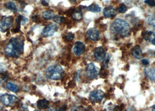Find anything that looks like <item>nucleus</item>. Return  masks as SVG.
<instances>
[{"label": "nucleus", "mask_w": 155, "mask_h": 111, "mask_svg": "<svg viewBox=\"0 0 155 111\" xmlns=\"http://www.w3.org/2000/svg\"><path fill=\"white\" fill-rule=\"evenodd\" d=\"M24 43L19 37H13L7 45L5 49V54L10 57H19L23 53Z\"/></svg>", "instance_id": "obj_1"}, {"label": "nucleus", "mask_w": 155, "mask_h": 111, "mask_svg": "<svg viewBox=\"0 0 155 111\" xmlns=\"http://www.w3.org/2000/svg\"><path fill=\"white\" fill-rule=\"evenodd\" d=\"M111 32L120 37H127L130 34V26L129 24L123 19H117L110 25Z\"/></svg>", "instance_id": "obj_2"}, {"label": "nucleus", "mask_w": 155, "mask_h": 111, "mask_svg": "<svg viewBox=\"0 0 155 111\" xmlns=\"http://www.w3.org/2000/svg\"><path fill=\"white\" fill-rule=\"evenodd\" d=\"M64 71L61 66L52 65L49 66L46 72L47 77L52 80H58L63 78Z\"/></svg>", "instance_id": "obj_3"}, {"label": "nucleus", "mask_w": 155, "mask_h": 111, "mask_svg": "<svg viewBox=\"0 0 155 111\" xmlns=\"http://www.w3.org/2000/svg\"><path fill=\"white\" fill-rule=\"evenodd\" d=\"M85 73L86 77L90 79H95L98 77L99 73V70L98 68L92 63L87 64Z\"/></svg>", "instance_id": "obj_4"}, {"label": "nucleus", "mask_w": 155, "mask_h": 111, "mask_svg": "<svg viewBox=\"0 0 155 111\" xmlns=\"http://www.w3.org/2000/svg\"><path fill=\"white\" fill-rule=\"evenodd\" d=\"M1 102L5 106L9 107L12 105L17 101V98L13 95L4 94L0 96Z\"/></svg>", "instance_id": "obj_5"}, {"label": "nucleus", "mask_w": 155, "mask_h": 111, "mask_svg": "<svg viewBox=\"0 0 155 111\" xmlns=\"http://www.w3.org/2000/svg\"><path fill=\"white\" fill-rule=\"evenodd\" d=\"M13 23V18L12 17H5L0 20V31L5 32L8 31L12 26Z\"/></svg>", "instance_id": "obj_6"}, {"label": "nucleus", "mask_w": 155, "mask_h": 111, "mask_svg": "<svg viewBox=\"0 0 155 111\" xmlns=\"http://www.w3.org/2000/svg\"><path fill=\"white\" fill-rule=\"evenodd\" d=\"M58 26L55 23H51L45 26L43 29L41 35L44 37H51L57 31Z\"/></svg>", "instance_id": "obj_7"}, {"label": "nucleus", "mask_w": 155, "mask_h": 111, "mask_svg": "<svg viewBox=\"0 0 155 111\" xmlns=\"http://www.w3.org/2000/svg\"><path fill=\"white\" fill-rule=\"evenodd\" d=\"M104 98V93L101 90H94L89 95V99L92 102H99Z\"/></svg>", "instance_id": "obj_8"}, {"label": "nucleus", "mask_w": 155, "mask_h": 111, "mask_svg": "<svg viewBox=\"0 0 155 111\" xmlns=\"http://www.w3.org/2000/svg\"><path fill=\"white\" fill-rule=\"evenodd\" d=\"M86 49L85 45L84 43L80 41H77L75 43L73 47V52L76 56L82 55Z\"/></svg>", "instance_id": "obj_9"}, {"label": "nucleus", "mask_w": 155, "mask_h": 111, "mask_svg": "<svg viewBox=\"0 0 155 111\" xmlns=\"http://www.w3.org/2000/svg\"><path fill=\"white\" fill-rule=\"evenodd\" d=\"M86 36L92 41H98L100 39L99 31L96 28H90L86 32Z\"/></svg>", "instance_id": "obj_10"}, {"label": "nucleus", "mask_w": 155, "mask_h": 111, "mask_svg": "<svg viewBox=\"0 0 155 111\" xmlns=\"http://www.w3.org/2000/svg\"><path fill=\"white\" fill-rule=\"evenodd\" d=\"M103 13L104 16L107 18H113L117 14V11L112 6H107L105 7L104 8Z\"/></svg>", "instance_id": "obj_11"}, {"label": "nucleus", "mask_w": 155, "mask_h": 111, "mask_svg": "<svg viewBox=\"0 0 155 111\" xmlns=\"http://www.w3.org/2000/svg\"><path fill=\"white\" fill-rule=\"evenodd\" d=\"M94 56L96 60L99 61H103L106 57V53L102 47H98L95 49Z\"/></svg>", "instance_id": "obj_12"}, {"label": "nucleus", "mask_w": 155, "mask_h": 111, "mask_svg": "<svg viewBox=\"0 0 155 111\" xmlns=\"http://www.w3.org/2000/svg\"><path fill=\"white\" fill-rule=\"evenodd\" d=\"M131 54L136 58H142L143 57V54L141 47L139 45H136L134 46L131 49Z\"/></svg>", "instance_id": "obj_13"}, {"label": "nucleus", "mask_w": 155, "mask_h": 111, "mask_svg": "<svg viewBox=\"0 0 155 111\" xmlns=\"http://www.w3.org/2000/svg\"><path fill=\"white\" fill-rule=\"evenodd\" d=\"M142 37L146 41L152 42L155 37V33L152 31H145L142 33Z\"/></svg>", "instance_id": "obj_14"}, {"label": "nucleus", "mask_w": 155, "mask_h": 111, "mask_svg": "<svg viewBox=\"0 0 155 111\" xmlns=\"http://www.w3.org/2000/svg\"><path fill=\"white\" fill-rule=\"evenodd\" d=\"M146 75L153 81H155V69L153 67L145 68L144 70Z\"/></svg>", "instance_id": "obj_15"}, {"label": "nucleus", "mask_w": 155, "mask_h": 111, "mask_svg": "<svg viewBox=\"0 0 155 111\" xmlns=\"http://www.w3.org/2000/svg\"><path fill=\"white\" fill-rule=\"evenodd\" d=\"M49 106V102L45 99H40L37 102V107L40 110H45Z\"/></svg>", "instance_id": "obj_16"}, {"label": "nucleus", "mask_w": 155, "mask_h": 111, "mask_svg": "<svg viewBox=\"0 0 155 111\" xmlns=\"http://www.w3.org/2000/svg\"><path fill=\"white\" fill-rule=\"evenodd\" d=\"M86 9L87 11L92 12H99L101 11V8L96 4H93L90 6L86 7Z\"/></svg>", "instance_id": "obj_17"}, {"label": "nucleus", "mask_w": 155, "mask_h": 111, "mask_svg": "<svg viewBox=\"0 0 155 111\" xmlns=\"http://www.w3.org/2000/svg\"><path fill=\"white\" fill-rule=\"evenodd\" d=\"M72 18L76 20H80L82 19V14L80 9H75L72 14Z\"/></svg>", "instance_id": "obj_18"}, {"label": "nucleus", "mask_w": 155, "mask_h": 111, "mask_svg": "<svg viewBox=\"0 0 155 111\" xmlns=\"http://www.w3.org/2000/svg\"><path fill=\"white\" fill-rule=\"evenodd\" d=\"M42 17L46 20H50L54 17V14L52 11L47 10L42 13Z\"/></svg>", "instance_id": "obj_19"}, {"label": "nucleus", "mask_w": 155, "mask_h": 111, "mask_svg": "<svg viewBox=\"0 0 155 111\" xmlns=\"http://www.w3.org/2000/svg\"><path fill=\"white\" fill-rule=\"evenodd\" d=\"M6 87L9 90H10L12 92L17 93L18 91V87H17V85L11 82L8 83L6 85Z\"/></svg>", "instance_id": "obj_20"}, {"label": "nucleus", "mask_w": 155, "mask_h": 111, "mask_svg": "<svg viewBox=\"0 0 155 111\" xmlns=\"http://www.w3.org/2000/svg\"><path fill=\"white\" fill-rule=\"evenodd\" d=\"M5 7H6L8 9L11 10V11H13V12H16V11H17V6H16V5H15L14 3H13V2H8V3L5 4Z\"/></svg>", "instance_id": "obj_21"}, {"label": "nucleus", "mask_w": 155, "mask_h": 111, "mask_svg": "<svg viewBox=\"0 0 155 111\" xmlns=\"http://www.w3.org/2000/svg\"><path fill=\"white\" fill-rule=\"evenodd\" d=\"M9 77L8 75L4 73V72H1L0 73V83L3 84L7 81Z\"/></svg>", "instance_id": "obj_22"}, {"label": "nucleus", "mask_w": 155, "mask_h": 111, "mask_svg": "<svg viewBox=\"0 0 155 111\" xmlns=\"http://www.w3.org/2000/svg\"><path fill=\"white\" fill-rule=\"evenodd\" d=\"M148 23L150 26L155 29V17L150 16L148 18Z\"/></svg>", "instance_id": "obj_23"}, {"label": "nucleus", "mask_w": 155, "mask_h": 111, "mask_svg": "<svg viewBox=\"0 0 155 111\" xmlns=\"http://www.w3.org/2000/svg\"><path fill=\"white\" fill-rule=\"evenodd\" d=\"M64 39L66 41H72L74 39V35L72 33H67L65 35Z\"/></svg>", "instance_id": "obj_24"}, {"label": "nucleus", "mask_w": 155, "mask_h": 111, "mask_svg": "<svg viewBox=\"0 0 155 111\" xmlns=\"http://www.w3.org/2000/svg\"><path fill=\"white\" fill-rule=\"evenodd\" d=\"M7 69H8V66L7 65V64L4 63H0V71L1 72H4L7 70Z\"/></svg>", "instance_id": "obj_25"}, {"label": "nucleus", "mask_w": 155, "mask_h": 111, "mask_svg": "<svg viewBox=\"0 0 155 111\" xmlns=\"http://www.w3.org/2000/svg\"><path fill=\"white\" fill-rule=\"evenodd\" d=\"M53 20L55 22V23H60L63 22V17H60V16H55L53 18Z\"/></svg>", "instance_id": "obj_26"}, {"label": "nucleus", "mask_w": 155, "mask_h": 111, "mask_svg": "<svg viewBox=\"0 0 155 111\" xmlns=\"http://www.w3.org/2000/svg\"><path fill=\"white\" fill-rule=\"evenodd\" d=\"M127 10V8L126 7V6L124 4H121L119 8V12L120 13H125Z\"/></svg>", "instance_id": "obj_27"}, {"label": "nucleus", "mask_w": 155, "mask_h": 111, "mask_svg": "<svg viewBox=\"0 0 155 111\" xmlns=\"http://www.w3.org/2000/svg\"><path fill=\"white\" fill-rule=\"evenodd\" d=\"M145 3L151 7H155V0H145Z\"/></svg>", "instance_id": "obj_28"}, {"label": "nucleus", "mask_w": 155, "mask_h": 111, "mask_svg": "<svg viewBox=\"0 0 155 111\" xmlns=\"http://www.w3.org/2000/svg\"><path fill=\"white\" fill-rule=\"evenodd\" d=\"M141 61H142V64L144 65L145 66H148L149 65V61L147 59H143V60H142Z\"/></svg>", "instance_id": "obj_29"}, {"label": "nucleus", "mask_w": 155, "mask_h": 111, "mask_svg": "<svg viewBox=\"0 0 155 111\" xmlns=\"http://www.w3.org/2000/svg\"><path fill=\"white\" fill-rule=\"evenodd\" d=\"M73 111H85V109L83 107H78L75 108Z\"/></svg>", "instance_id": "obj_30"}, {"label": "nucleus", "mask_w": 155, "mask_h": 111, "mask_svg": "<svg viewBox=\"0 0 155 111\" xmlns=\"http://www.w3.org/2000/svg\"><path fill=\"white\" fill-rule=\"evenodd\" d=\"M66 106H63V107H61V108H60L58 110H57L56 111H65L66 110Z\"/></svg>", "instance_id": "obj_31"}, {"label": "nucleus", "mask_w": 155, "mask_h": 111, "mask_svg": "<svg viewBox=\"0 0 155 111\" xmlns=\"http://www.w3.org/2000/svg\"><path fill=\"white\" fill-rule=\"evenodd\" d=\"M41 4H42L43 5H45V6H48V4H47L46 2H45V1H44V0H42V1H41Z\"/></svg>", "instance_id": "obj_32"}, {"label": "nucleus", "mask_w": 155, "mask_h": 111, "mask_svg": "<svg viewBox=\"0 0 155 111\" xmlns=\"http://www.w3.org/2000/svg\"><path fill=\"white\" fill-rule=\"evenodd\" d=\"M152 44H153L154 46H155V37L154 38V39L152 40Z\"/></svg>", "instance_id": "obj_33"}, {"label": "nucleus", "mask_w": 155, "mask_h": 111, "mask_svg": "<svg viewBox=\"0 0 155 111\" xmlns=\"http://www.w3.org/2000/svg\"><path fill=\"white\" fill-rule=\"evenodd\" d=\"M152 111H155V105L154 106V107L152 108Z\"/></svg>", "instance_id": "obj_34"}, {"label": "nucleus", "mask_w": 155, "mask_h": 111, "mask_svg": "<svg viewBox=\"0 0 155 111\" xmlns=\"http://www.w3.org/2000/svg\"><path fill=\"white\" fill-rule=\"evenodd\" d=\"M0 111H2V107L0 106Z\"/></svg>", "instance_id": "obj_35"}, {"label": "nucleus", "mask_w": 155, "mask_h": 111, "mask_svg": "<svg viewBox=\"0 0 155 111\" xmlns=\"http://www.w3.org/2000/svg\"><path fill=\"white\" fill-rule=\"evenodd\" d=\"M70 1H74V0H70Z\"/></svg>", "instance_id": "obj_36"}, {"label": "nucleus", "mask_w": 155, "mask_h": 111, "mask_svg": "<svg viewBox=\"0 0 155 111\" xmlns=\"http://www.w3.org/2000/svg\"></svg>", "instance_id": "obj_37"}, {"label": "nucleus", "mask_w": 155, "mask_h": 111, "mask_svg": "<svg viewBox=\"0 0 155 111\" xmlns=\"http://www.w3.org/2000/svg\"></svg>", "instance_id": "obj_38"}]
</instances>
